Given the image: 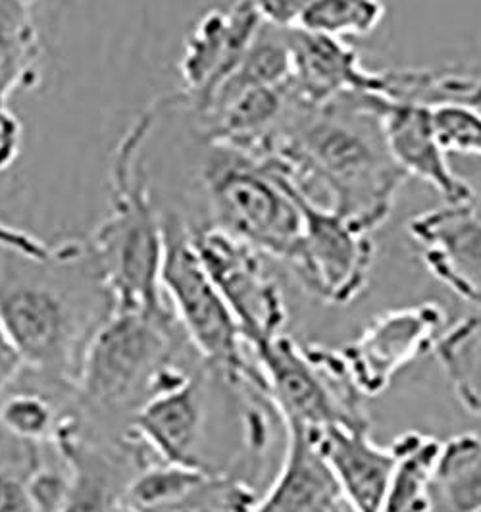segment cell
<instances>
[{"instance_id": "obj_1", "label": "cell", "mask_w": 481, "mask_h": 512, "mask_svg": "<svg viewBox=\"0 0 481 512\" xmlns=\"http://www.w3.org/2000/svg\"><path fill=\"white\" fill-rule=\"evenodd\" d=\"M112 312L89 239L47 243L0 222V328L27 368L76 382L85 345Z\"/></svg>"}, {"instance_id": "obj_2", "label": "cell", "mask_w": 481, "mask_h": 512, "mask_svg": "<svg viewBox=\"0 0 481 512\" xmlns=\"http://www.w3.org/2000/svg\"><path fill=\"white\" fill-rule=\"evenodd\" d=\"M262 158L278 164L308 197L322 191L324 206L370 233L387 222L408 180L364 93L339 95L320 106L297 99Z\"/></svg>"}, {"instance_id": "obj_3", "label": "cell", "mask_w": 481, "mask_h": 512, "mask_svg": "<svg viewBox=\"0 0 481 512\" xmlns=\"http://www.w3.org/2000/svg\"><path fill=\"white\" fill-rule=\"evenodd\" d=\"M166 106L168 97L149 106L116 147L110 170V212L89 237L114 312L158 314L172 310L160 283L164 256L162 212H158L152 199L145 166L147 143Z\"/></svg>"}, {"instance_id": "obj_4", "label": "cell", "mask_w": 481, "mask_h": 512, "mask_svg": "<svg viewBox=\"0 0 481 512\" xmlns=\"http://www.w3.org/2000/svg\"><path fill=\"white\" fill-rule=\"evenodd\" d=\"M172 310L112 312L85 345L76 391L91 434L126 441L139 407L178 366L181 337Z\"/></svg>"}, {"instance_id": "obj_5", "label": "cell", "mask_w": 481, "mask_h": 512, "mask_svg": "<svg viewBox=\"0 0 481 512\" xmlns=\"http://www.w3.org/2000/svg\"><path fill=\"white\" fill-rule=\"evenodd\" d=\"M214 224L262 255L291 262L303 237V212L289 178L270 160L208 143L201 166Z\"/></svg>"}, {"instance_id": "obj_6", "label": "cell", "mask_w": 481, "mask_h": 512, "mask_svg": "<svg viewBox=\"0 0 481 512\" xmlns=\"http://www.w3.org/2000/svg\"><path fill=\"white\" fill-rule=\"evenodd\" d=\"M164 256L160 283L185 339L204 362L224 372L231 382L251 380L243 357V337L220 289L204 268L191 226L178 212H162Z\"/></svg>"}, {"instance_id": "obj_7", "label": "cell", "mask_w": 481, "mask_h": 512, "mask_svg": "<svg viewBox=\"0 0 481 512\" xmlns=\"http://www.w3.org/2000/svg\"><path fill=\"white\" fill-rule=\"evenodd\" d=\"M285 176L301 206L304 224L299 249L289 262L291 268L320 301L328 305L353 303L370 282L376 255L372 233L358 228L330 206L320 205L289 174Z\"/></svg>"}, {"instance_id": "obj_8", "label": "cell", "mask_w": 481, "mask_h": 512, "mask_svg": "<svg viewBox=\"0 0 481 512\" xmlns=\"http://www.w3.org/2000/svg\"><path fill=\"white\" fill-rule=\"evenodd\" d=\"M191 231L204 268L228 303L243 341L254 347L279 335L287 310L262 253L212 224Z\"/></svg>"}, {"instance_id": "obj_9", "label": "cell", "mask_w": 481, "mask_h": 512, "mask_svg": "<svg viewBox=\"0 0 481 512\" xmlns=\"http://www.w3.org/2000/svg\"><path fill=\"white\" fill-rule=\"evenodd\" d=\"M445 310L437 303L389 310L347 345L339 359L358 395L387 391L410 362L431 351L445 330Z\"/></svg>"}, {"instance_id": "obj_10", "label": "cell", "mask_w": 481, "mask_h": 512, "mask_svg": "<svg viewBox=\"0 0 481 512\" xmlns=\"http://www.w3.org/2000/svg\"><path fill=\"white\" fill-rule=\"evenodd\" d=\"M68 466V487L58 512H114L131 480L147 466L149 449L135 437L104 439L83 430V420L66 426L54 441Z\"/></svg>"}, {"instance_id": "obj_11", "label": "cell", "mask_w": 481, "mask_h": 512, "mask_svg": "<svg viewBox=\"0 0 481 512\" xmlns=\"http://www.w3.org/2000/svg\"><path fill=\"white\" fill-rule=\"evenodd\" d=\"M264 27L253 0H235L199 18L189 33L179 60L183 87L179 108L201 116L214 95L241 64Z\"/></svg>"}, {"instance_id": "obj_12", "label": "cell", "mask_w": 481, "mask_h": 512, "mask_svg": "<svg viewBox=\"0 0 481 512\" xmlns=\"http://www.w3.org/2000/svg\"><path fill=\"white\" fill-rule=\"evenodd\" d=\"M129 432L162 462L212 472L204 461L206 380L176 368L129 422Z\"/></svg>"}, {"instance_id": "obj_13", "label": "cell", "mask_w": 481, "mask_h": 512, "mask_svg": "<svg viewBox=\"0 0 481 512\" xmlns=\"http://www.w3.org/2000/svg\"><path fill=\"white\" fill-rule=\"evenodd\" d=\"M408 233L433 278L481 308V210L476 201L414 216Z\"/></svg>"}, {"instance_id": "obj_14", "label": "cell", "mask_w": 481, "mask_h": 512, "mask_svg": "<svg viewBox=\"0 0 481 512\" xmlns=\"http://www.w3.org/2000/svg\"><path fill=\"white\" fill-rule=\"evenodd\" d=\"M364 95L380 116L389 153L406 178L414 176L426 181L445 199V205L474 203L470 183L453 172L449 154L439 141L435 110L414 104L387 103L380 97Z\"/></svg>"}, {"instance_id": "obj_15", "label": "cell", "mask_w": 481, "mask_h": 512, "mask_svg": "<svg viewBox=\"0 0 481 512\" xmlns=\"http://www.w3.org/2000/svg\"><path fill=\"white\" fill-rule=\"evenodd\" d=\"M314 434L351 511L380 512L395 464L391 447L372 441L368 422H339Z\"/></svg>"}, {"instance_id": "obj_16", "label": "cell", "mask_w": 481, "mask_h": 512, "mask_svg": "<svg viewBox=\"0 0 481 512\" xmlns=\"http://www.w3.org/2000/svg\"><path fill=\"white\" fill-rule=\"evenodd\" d=\"M289 445L278 478L253 512H341L347 503L314 430L287 424Z\"/></svg>"}, {"instance_id": "obj_17", "label": "cell", "mask_w": 481, "mask_h": 512, "mask_svg": "<svg viewBox=\"0 0 481 512\" xmlns=\"http://www.w3.org/2000/svg\"><path fill=\"white\" fill-rule=\"evenodd\" d=\"M293 64V93L301 103L320 106L347 93H364L372 70H366L358 52L341 39L289 29Z\"/></svg>"}, {"instance_id": "obj_18", "label": "cell", "mask_w": 481, "mask_h": 512, "mask_svg": "<svg viewBox=\"0 0 481 512\" xmlns=\"http://www.w3.org/2000/svg\"><path fill=\"white\" fill-rule=\"evenodd\" d=\"M368 95L387 103L414 104L439 110L445 106H481V76L464 70L395 68L372 70Z\"/></svg>"}, {"instance_id": "obj_19", "label": "cell", "mask_w": 481, "mask_h": 512, "mask_svg": "<svg viewBox=\"0 0 481 512\" xmlns=\"http://www.w3.org/2000/svg\"><path fill=\"white\" fill-rule=\"evenodd\" d=\"M35 0H0V108L18 91L41 83V41L33 16Z\"/></svg>"}, {"instance_id": "obj_20", "label": "cell", "mask_w": 481, "mask_h": 512, "mask_svg": "<svg viewBox=\"0 0 481 512\" xmlns=\"http://www.w3.org/2000/svg\"><path fill=\"white\" fill-rule=\"evenodd\" d=\"M481 509V436L460 434L441 441L431 474L430 512Z\"/></svg>"}, {"instance_id": "obj_21", "label": "cell", "mask_w": 481, "mask_h": 512, "mask_svg": "<svg viewBox=\"0 0 481 512\" xmlns=\"http://www.w3.org/2000/svg\"><path fill=\"white\" fill-rule=\"evenodd\" d=\"M441 441L424 434H405L395 439L393 472L380 512L430 511L431 474Z\"/></svg>"}, {"instance_id": "obj_22", "label": "cell", "mask_w": 481, "mask_h": 512, "mask_svg": "<svg viewBox=\"0 0 481 512\" xmlns=\"http://www.w3.org/2000/svg\"><path fill=\"white\" fill-rule=\"evenodd\" d=\"M212 476L206 470L151 462L131 480L124 503L135 512H178L203 493Z\"/></svg>"}, {"instance_id": "obj_23", "label": "cell", "mask_w": 481, "mask_h": 512, "mask_svg": "<svg viewBox=\"0 0 481 512\" xmlns=\"http://www.w3.org/2000/svg\"><path fill=\"white\" fill-rule=\"evenodd\" d=\"M433 351L460 405L481 418V314L443 332Z\"/></svg>"}, {"instance_id": "obj_24", "label": "cell", "mask_w": 481, "mask_h": 512, "mask_svg": "<svg viewBox=\"0 0 481 512\" xmlns=\"http://www.w3.org/2000/svg\"><path fill=\"white\" fill-rule=\"evenodd\" d=\"M385 18L383 0H312L297 27L331 39L366 37Z\"/></svg>"}, {"instance_id": "obj_25", "label": "cell", "mask_w": 481, "mask_h": 512, "mask_svg": "<svg viewBox=\"0 0 481 512\" xmlns=\"http://www.w3.org/2000/svg\"><path fill=\"white\" fill-rule=\"evenodd\" d=\"M437 135L447 154L481 156V110L474 106H445L435 110ZM481 210L480 205H476Z\"/></svg>"}, {"instance_id": "obj_26", "label": "cell", "mask_w": 481, "mask_h": 512, "mask_svg": "<svg viewBox=\"0 0 481 512\" xmlns=\"http://www.w3.org/2000/svg\"><path fill=\"white\" fill-rule=\"evenodd\" d=\"M26 478L16 470L0 466V512H39Z\"/></svg>"}, {"instance_id": "obj_27", "label": "cell", "mask_w": 481, "mask_h": 512, "mask_svg": "<svg viewBox=\"0 0 481 512\" xmlns=\"http://www.w3.org/2000/svg\"><path fill=\"white\" fill-rule=\"evenodd\" d=\"M260 18L268 26L293 29L312 0H253Z\"/></svg>"}, {"instance_id": "obj_28", "label": "cell", "mask_w": 481, "mask_h": 512, "mask_svg": "<svg viewBox=\"0 0 481 512\" xmlns=\"http://www.w3.org/2000/svg\"><path fill=\"white\" fill-rule=\"evenodd\" d=\"M22 124L10 108H0V174L6 172L20 154Z\"/></svg>"}, {"instance_id": "obj_29", "label": "cell", "mask_w": 481, "mask_h": 512, "mask_svg": "<svg viewBox=\"0 0 481 512\" xmlns=\"http://www.w3.org/2000/svg\"><path fill=\"white\" fill-rule=\"evenodd\" d=\"M24 366L26 364L18 349L0 328V393L20 376Z\"/></svg>"}, {"instance_id": "obj_30", "label": "cell", "mask_w": 481, "mask_h": 512, "mask_svg": "<svg viewBox=\"0 0 481 512\" xmlns=\"http://www.w3.org/2000/svg\"><path fill=\"white\" fill-rule=\"evenodd\" d=\"M114 512H135L133 511V509H129V507H127L126 503H122V505H120V507H118V509H116V511Z\"/></svg>"}, {"instance_id": "obj_31", "label": "cell", "mask_w": 481, "mask_h": 512, "mask_svg": "<svg viewBox=\"0 0 481 512\" xmlns=\"http://www.w3.org/2000/svg\"><path fill=\"white\" fill-rule=\"evenodd\" d=\"M476 512H481V509H480V511H476Z\"/></svg>"}, {"instance_id": "obj_32", "label": "cell", "mask_w": 481, "mask_h": 512, "mask_svg": "<svg viewBox=\"0 0 481 512\" xmlns=\"http://www.w3.org/2000/svg\"><path fill=\"white\" fill-rule=\"evenodd\" d=\"M428 512H430V511H428Z\"/></svg>"}]
</instances>
